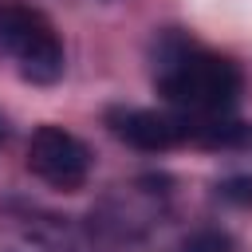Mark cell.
Instances as JSON below:
<instances>
[{"instance_id":"6da1fadb","label":"cell","mask_w":252,"mask_h":252,"mask_svg":"<svg viewBox=\"0 0 252 252\" xmlns=\"http://www.w3.org/2000/svg\"><path fill=\"white\" fill-rule=\"evenodd\" d=\"M154 87L181 114L220 118L236 106L244 91V75L228 55H217L181 32H165L154 47Z\"/></svg>"},{"instance_id":"5b68a950","label":"cell","mask_w":252,"mask_h":252,"mask_svg":"<svg viewBox=\"0 0 252 252\" xmlns=\"http://www.w3.org/2000/svg\"><path fill=\"white\" fill-rule=\"evenodd\" d=\"M181 252H232V236L220 228H201L181 244Z\"/></svg>"},{"instance_id":"7a4b0ae2","label":"cell","mask_w":252,"mask_h":252,"mask_svg":"<svg viewBox=\"0 0 252 252\" xmlns=\"http://www.w3.org/2000/svg\"><path fill=\"white\" fill-rule=\"evenodd\" d=\"M0 51L20 63V75L32 83H55L63 75V43L51 20L28 4L0 0Z\"/></svg>"},{"instance_id":"8992f818","label":"cell","mask_w":252,"mask_h":252,"mask_svg":"<svg viewBox=\"0 0 252 252\" xmlns=\"http://www.w3.org/2000/svg\"><path fill=\"white\" fill-rule=\"evenodd\" d=\"M0 138H4V122H0Z\"/></svg>"},{"instance_id":"277c9868","label":"cell","mask_w":252,"mask_h":252,"mask_svg":"<svg viewBox=\"0 0 252 252\" xmlns=\"http://www.w3.org/2000/svg\"><path fill=\"white\" fill-rule=\"evenodd\" d=\"M110 130L134 146V150H173L181 142H189L193 134V118L189 114H165V110H142V106H130V110H110L106 114Z\"/></svg>"},{"instance_id":"3957f363","label":"cell","mask_w":252,"mask_h":252,"mask_svg":"<svg viewBox=\"0 0 252 252\" xmlns=\"http://www.w3.org/2000/svg\"><path fill=\"white\" fill-rule=\"evenodd\" d=\"M28 169L55 189H79L91 173V150L63 126H39L28 142Z\"/></svg>"}]
</instances>
